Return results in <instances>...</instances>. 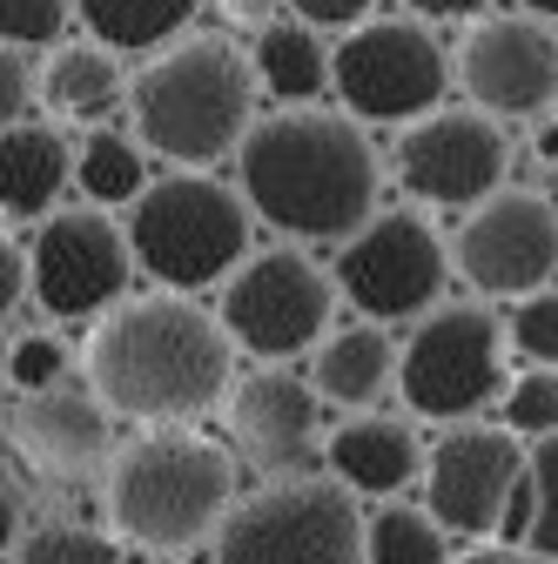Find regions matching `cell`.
<instances>
[{"mask_svg":"<svg viewBox=\"0 0 558 564\" xmlns=\"http://www.w3.org/2000/svg\"><path fill=\"white\" fill-rule=\"evenodd\" d=\"M249 216L290 242H351L377 216V155L351 115L283 108L249 128L236 155Z\"/></svg>","mask_w":558,"mask_h":564,"instance_id":"cell-1","label":"cell"},{"mask_svg":"<svg viewBox=\"0 0 558 564\" xmlns=\"http://www.w3.org/2000/svg\"><path fill=\"white\" fill-rule=\"evenodd\" d=\"M229 329L175 290L115 303L82 349L88 390L135 423H182L229 397Z\"/></svg>","mask_w":558,"mask_h":564,"instance_id":"cell-2","label":"cell"},{"mask_svg":"<svg viewBox=\"0 0 558 564\" xmlns=\"http://www.w3.org/2000/svg\"><path fill=\"white\" fill-rule=\"evenodd\" d=\"M256 67L243 47L202 34L182 47H162L142 75L128 82L135 141L149 155H169L175 169H208L223 155H243L256 128Z\"/></svg>","mask_w":558,"mask_h":564,"instance_id":"cell-3","label":"cell"},{"mask_svg":"<svg viewBox=\"0 0 558 564\" xmlns=\"http://www.w3.org/2000/svg\"><path fill=\"white\" fill-rule=\"evenodd\" d=\"M108 524L142 551H189L208 531H223L236 511V464L223 444L195 431L135 437L108 464Z\"/></svg>","mask_w":558,"mask_h":564,"instance_id":"cell-4","label":"cell"},{"mask_svg":"<svg viewBox=\"0 0 558 564\" xmlns=\"http://www.w3.org/2000/svg\"><path fill=\"white\" fill-rule=\"evenodd\" d=\"M121 229H128L135 269L155 275V290H175V296L229 282L249 262V202H243V188L202 175V169H175V175L149 182V195L128 208Z\"/></svg>","mask_w":558,"mask_h":564,"instance_id":"cell-5","label":"cell"},{"mask_svg":"<svg viewBox=\"0 0 558 564\" xmlns=\"http://www.w3.org/2000/svg\"><path fill=\"white\" fill-rule=\"evenodd\" d=\"M216 564H371V518H357L343 484H269L216 531Z\"/></svg>","mask_w":558,"mask_h":564,"instance_id":"cell-6","label":"cell"},{"mask_svg":"<svg viewBox=\"0 0 558 564\" xmlns=\"http://www.w3.org/2000/svg\"><path fill=\"white\" fill-rule=\"evenodd\" d=\"M330 310H336V282L297 256V249H262L223 282V329L236 349H249L256 364H290L303 349L330 343Z\"/></svg>","mask_w":558,"mask_h":564,"instance_id":"cell-7","label":"cell"},{"mask_svg":"<svg viewBox=\"0 0 558 564\" xmlns=\"http://www.w3.org/2000/svg\"><path fill=\"white\" fill-rule=\"evenodd\" d=\"M444 82H458V67L425 21H364L336 41V101L351 121L417 128L425 115H438Z\"/></svg>","mask_w":558,"mask_h":564,"instance_id":"cell-8","label":"cell"},{"mask_svg":"<svg viewBox=\"0 0 558 564\" xmlns=\"http://www.w3.org/2000/svg\"><path fill=\"white\" fill-rule=\"evenodd\" d=\"M498 377H505V336H498V316L477 310V303L431 310L410 329L404 364H397L404 403L417 416H438V423H458V416L484 410L498 397Z\"/></svg>","mask_w":558,"mask_h":564,"instance_id":"cell-9","label":"cell"},{"mask_svg":"<svg viewBox=\"0 0 558 564\" xmlns=\"http://www.w3.org/2000/svg\"><path fill=\"white\" fill-rule=\"evenodd\" d=\"M336 290L371 323L431 316L438 296H444V242L425 229V216H410V208L371 216L336 249Z\"/></svg>","mask_w":558,"mask_h":564,"instance_id":"cell-10","label":"cell"},{"mask_svg":"<svg viewBox=\"0 0 558 564\" xmlns=\"http://www.w3.org/2000/svg\"><path fill=\"white\" fill-rule=\"evenodd\" d=\"M451 262L471 290L484 296H538L551 290L558 275V208L532 188H498L492 202H477L458 242H451Z\"/></svg>","mask_w":558,"mask_h":564,"instance_id":"cell-11","label":"cell"},{"mask_svg":"<svg viewBox=\"0 0 558 564\" xmlns=\"http://www.w3.org/2000/svg\"><path fill=\"white\" fill-rule=\"evenodd\" d=\"M28 269H34V303L47 316H108L115 303H128V229H115L101 208H54L28 242Z\"/></svg>","mask_w":558,"mask_h":564,"instance_id":"cell-12","label":"cell"},{"mask_svg":"<svg viewBox=\"0 0 558 564\" xmlns=\"http://www.w3.org/2000/svg\"><path fill=\"white\" fill-rule=\"evenodd\" d=\"M451 67H458V88L471 95V108L492 115V121H525V115L558 108V34H551V21L484 14L464 28Z\"/></svg>","mask_w":558,"mask_h":564,"instance_id":"cell-13","label":"cell"},{"mask_svg":"<svg viewBox=\"0 0 558 564\" xmlns=\"http://www.w3.org/2000/svg\"><path fill=\"white\" fill-rule=\"evenodd\" d=\"M532 470V451H518L512 431H484V423H458L425 457V511L451 538H492L518 498Z\"/></svg>","mask_w":558,"mask_h":564,"instance_id":"cell-14","label":"cell"},{"mask_svg":"<svg viewBox=\"0 0 558 564\" xmlns=\"http://www.w3.org/2000/svg\"><path fill=\"white\" fill-rule=\"evenodd\" d=\"M505 128L477 108H438L397 134V182L417 202L477 208L505 188Z\"/></svg>","mask_w":558,"mask_h":564,"instance_id":"cell-15","label":"cell"},{"mask_svg":"<svg viewBox=\"0 0 558 564\" xmlns=\"http://www.w3.org/2000/svg\"><path fill=\"white\" fill-rule=\"evenodd\" d=\"M8 444L54 477H108L115 451V410L95 390H41V397H14L8 410Z\"/></svg>","mask_w":558,"mask_h":564,"instance_id":"cell-16","label":"cell"},{"mask_svg":"<svg viewBox=\"0 0 558 564\" xmlns=\"http://www.w3.org/2000/svg\"><path fill=\"white\" fill-rule=\"evenodd\" d=\"M316 383L297 370H249L229 390V431L262 470H303L316 457Z\"/></svg>","mask_w":558,"mask_h":564,"instance_id":"cell-17","label":"cell"},{"mask_svg":"<svg viewBox=\"0 0 558 564\" xmlns=\"http://www.w3.org/2000/svg\"><path fill=\"white\" fill-rule=\"evenodd\" d=\"M323 464H330V477L351 490V498H384V505H397V490L410 477H425L417 437L404 431V423H390V416L343 423V431L323 444Z\"/></svg>","mask_w":558,"mask_h":564,"instance_id":"cell-18","label":"cell"},{"mask_svg":"<svg viewBox=\"0 0 558 564\" xmlns=\"http://www.w3.org/2000/svg\"><path fill=\"white\" fill-rule=\"evenodd\" d=\"M82 149H67L61 128L47 121H14L8 141H0V202H8L14 223H47L54 195L67 188V169H75Z\"/></svg>","mask_w":558,"mask_h":564,"instance_id":"cell-19","label":"cell"},{"mask_svg":"<svg viewBox=\"0 0 558 564\" xmlns=\"http://www.w3.org/2000/svg\"><path fill=\"white\" fill-rule=\"evenodd\" d=\"M397 364H404V349L390 343V329L351 323V329H336L316 357H310V383H316V397L336 403V410H364V403H377V397L390 390Z\"/></svg>","mask_w":558,"mask_h":564,"instance_id":"cell-20","label":"cell"},{"mask_svg":"<svg viewBox=\"0 0 558 564\" xmlns=\"http://www.w3.org/2000/svg\"><path fill=\"white\" fill-rule=\"evenodd\" d=\"M41 108L54 121H75V128H108V115L121 108V67L101 41H75V47H54L41 67Z\"/></svg>","mask_w":558,"mask_h":564,"instance_id":"cell-21","label":"cell"},{"mask_svg":"<svg viewBox=\"0 0 558 564\" xmlns=\"http://www.w3.org/2000/svg\"><path fill=\"white\" fill-rule=\"evenodd\" d=\"M249 67H256V82L276 101H316L323 88H336V54L303 21H276L269 34H256Z\"/></svg>","mask_w":558,"mask_h":564,"instance_id":"cell-22","label":"cell"},{"mask_svg":"<svg viewBox=\"0 0 558 564\" xmlns=\"http://www.w3.org/2000/svg\"><path fill=\"white\" fill-rule=\"evenodd\" d=\"M75 182H82L88 202L135 208L149 195V149L135 134H121V128H95L82 141V155H75Z\"/></svg>","mask_w":558,"mask_h":564,"instance_id":"cell-23","label":"cell"},{"mask_svg":"<svg viewBox=\"0 0 558 564\" xmlns=\"http://www.w3.org/2000/svg\"><path fill=\"white\" fill-rule=\"evenodd\" d=\"M202 0H75L82 28L101 47H162Z\"/></svg>","mask_w":558,"mask_h":564,"instance_id":"cell-24","label":"cell"},{"mask_svg":"<svg viewBox=\"0 0 558 564\" xmlns=\"http://www.w3.org/2000/svg\"><path fill=\"white\" fill-rule=\"evenodd\" d=\"M444 524L431 511L410 505H384L371 518V564H444Z\"/></svg>","mask_w":558,"mask_h":564,"instance_id":"cell-25","label":"cell"},{"mask_svg":"<svg viewBox=\"0 0 558 564\" xmlns=\"http://www.w3.org/2000/svg\"><path fill=\"white\" fill-rule=\"evenodd\" d=\"M505 431L525 444L558 437V370H518L505 390Z\"/></svg>","mask_w":558,"mask_h":564,"instance_id":"cell-26","label":"cell"},{"mask_svg":"<svg viewBox=\"0 0 558 564\" xmlns=\"http://www.w3.org/2000/svg\"><path fill=\"white\" fill-rule=\"evenodd\" d=\"M14 564H121V551H115V538L82 531V524H41L21 538Z\"/></svg>","mask_w":558,"mask_h":564,"instance_id":"cell-27","label":"cell"},{"mask_svg":"<svg viewBox=\"0 0 558 564\" xmlns=\"http://www.w3.org/2000/svg\"><path fill=\"white\" fill-rule=\"evenodd\" d=\"M505 343L532 370H558V290H538L525 296L512 316H505Z\"/></svg>","mask_w":558,"mask_h":564,"instance_id":"cell-28","label":"cell"},{"mask_svg":"<svg viewBox=\"0 0 558 564\" xmlns=\"http://www.w3.org/2000/svg\"><path fill=\"white\" fill-rule=\"evenodd\" d=\"M67 8L75 0H0V34H8V47H54L67 34Z\"/></svg>","mask_w":558,"mask_h":564,"instance_id":"cell-29","label":"cell"},{"mask_svg":"<svg viewBox=\"0 0 558 564\" xmlns=\"http://www.w3.org/2000/svg\"><path fill=\"white\" fill-rule=\"evenodd\" d=\"M61 370H67V349L54 336H14L8 343V383L21 397H41V390H61Z\"/></svg>","mask_w":558,"mask_h":564,"instance_id":"cell-30","label":"cell"},{"mask_svg":"<svg viewBox=\"0 0 558 564\" xmlns=\"http://www.w3.org/2000/svg\"><path fill=\"white\" fill-rule=\"evenodd\" d=\"M532 498H538L532 551H538V557H558V437L532 444Z\"/></svg>","mask_w":558,"mask_h":564,"instance_id":"cell-31","label":"cell"},{"mask_svg":"<svg viewBox=\"0 0 558 564\" xmlns=\"http://www.w3.org/2000/svg\"><path fill=\"white\" fill-rule=\"evenodd\" d=\"M283 8L303 21V28H336V34H357L371 21L377 0H283Z\"/></svg>","mask_w":558,"mask_h":564,"instance_id":"cell-32","label":"cell"},{"mask_svg":"<svg viewBox=\"0 0 558 564\" xmlns=\"http://www.w3.org/2000/svg\"><path fill=\"white\" fill-rule=\"evenodd\" d=\"M0 95H8V128L21 121L28 95H41V82H28V61H21V47H8V61H0Z\"/></svg>","mask_w":558,"mask_h":564,"instance_id":"cell-33","label":"cell"},{"mask_svg":"<svg viewBox=\"0 0 558 564\" xmlns=\"http://www.w3.org/2000/svg\"><path fill=\"white\" fill-rule=\"evenodd\" d=\"M216 8L229 14V28H249V34H269V28H276V8H283V0H216Z\"/></svg>","mask_w":558,"mask_h":564,"instance_id":"cell-34","label":"cell"},{"mask_svg":"<svg viewBox=\"0 0 558 564\" xmlns=\"http://www.w3.org/2000/svg\"><path fill=\"white\" fill-rule=\"evenodd\" d=\"M417 21H484V0H404Z\"/></svg>","mask_w":558,"mask_h":564,"instance_id":"cell-35","label":"cell"},{"mask_svg":"<svg viewBox=\"0 0 558 564\" xmlns=\"http://www.w3.org/2000/svg\"><path fill=\"white\" fill-rule=\"evenodd\" d=\"M458 564H525V557H518L512 544H477V551H464Z\"/></svg>","mask_w":558,"mask_h":564,"instance_id":"cell-36","label":"cell"},{"mask_svg":"<svg viewBox=\"0 0 558 564\" xmlns=\"http://www.w3.org/2000/svg\"><path fill=\"white\" fill-rule=\"evenodd\" d=\"M538 155H545V162H558V121H545V128H538Z\"/></svg>","mask_w":558,"mask_h":564,"instance_id":"cell-37","label":"cell"},{"mask_svg":"<svg viewBox=\"0 0 558 564\" xmlns=\"http://www.w3.org/2000/svg\"><path fill=\"white\" fill-rule=\"evenodd\" d=\"M518 8H525L532 21H558V0H518Z\"/></svg>","mask_w":558,"mask_h":564,"instance_id":"cell-38","label":"cell"},{"mask_svg":"<svg viewBox=\"0 0 558 564\" xmlns=\"http://www.w3.org/2000/svg\"><path fill=\"white\" fill-rule=\"evenodd\" d=\"M532 564H558V557H532Z\"/></svg>","mask_w":558,"mask_h":564,"instance_id":"cell-39","label":"cell"}]
</instances>
